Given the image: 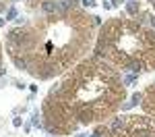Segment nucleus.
I'll return each mask as SVG.
<instances>
[{
    "mask_svg": "<svg viewBox=\"0 0 155 137\" xmlns=\"http://www.w3.org/2000/svg\"><path fill=\"white\" fill-rule=\"evenodd\" d=\"M41 12H44L46 17L60 15V11H58V2H54V0H41Z\"/></svg>",
    "mask_w": 155,
    "mask_h": 137,
    "instance_id": "obj_1",
    "label": "nucleus"
},
{
    "mask_svg": "<svg viewBox=\"0 0 155 137\" xmlns=\"http://www.w3.org/2000/svg\"><path fill=\"white\" fill-rule=\"evenodd\" d=\"M126 12L139 19V12H141V4H139L137 0H130V2H126Z\"/></svg>",
    "mask_w": 155,
    "mask_h": 137,
    "instance_id": "obj_2",
    "label": "nucleus"
},
{
    "mask_svg": "<svg viewBox=\"0 0 155 137\" xmlns=\"http://www.w3.org/2000/svg\"><path fill=\"white\" fill-rule=\"evenodd\" d=\"M141 100H143V94H134V96H132V100L128 102V104H124L122 108H124V110H126V108H132V106H137V104H141Z\"/></svg>",
    "mask_w": 155,
    "mask_h": 137,
    "instance_id": "obj_3",
    "label": "nucleus"
},
{
    "mask_svg": "<svg viewBox=\"0 0 155 137\" xmlns=\"http://www.w3.org/2000/svg\"><path fill=\"white\" fill-rule=\"evenodd\" d=\"M17 17V9H8V15H6V21H11Z\"/></svg>",
    "mask_w": 155,
    "mask_h": 137,
    "instance_id": "obj_4",
    "label": "nucleus"
},
{
    "mask_svg": "<svg viewBox=\"0 0 155 137\" xmlns=\"http://www.w3.org/2000/svg\"><path fill=\"white\" fill-rule=\"evenodd\" d=\"M149 19H151V25L155 27V17H149Z\"/></svg>",
    "mask_w": 155,
    "mask_h": 137,
    "instance_id": "obj_5",
    "label": "nucleus"
}]
</instances>
